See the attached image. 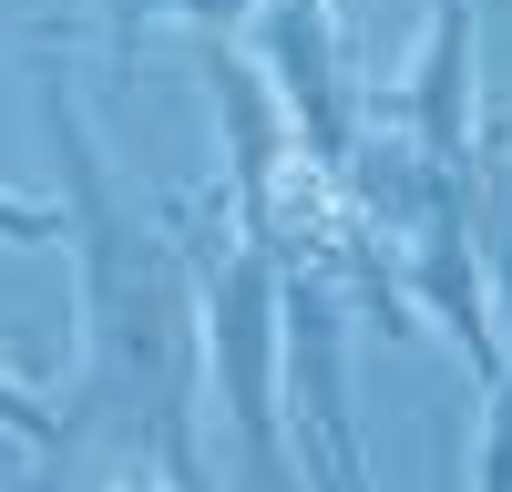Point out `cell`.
<instances>
[{"label":"cell","mask_w":512,"mask_h":492,"mask_svg":"<svg viewBox=\"0 0 512 492\" xmlns=\"http://www.w3.org/2000/svg\"><path fill=\"white\" fill-rule=\"evenodd\" d=\"M41 62V134L62 154V205H72V246H82V328H93V400H123L134 421L154 431V462L175 472V492H205L195 472V431H185V339H195V308H185V246H164L134 205H123L113 164L82 123V93L52 52V31L31 41Z\"/></svg>","instance_id":"cell-1"},{"label":"cell","mask_w":512,"mask_h":492,"mask_svg":"<svg viewBox=\"0 0 512 492\" xmlns=\"http://www.w3.org/2000/svg\"><path fill=\"white\" fill-rule=\"evenodd\" d=\"M205 359H216L226 421L246 451V492H297L287 421H277V359H287V246L277 236H226L205 267Z\"/></svg>","instance_id":"cell-2"},{"label":"cell","mask_w":512,"mask_h":492,"mask_svg":"<svg viewBox=\"0 0 512 492\" xmlns=\"http://www.w3.org/2000/svg\"><path fill=\"white\" fill-rule=\"evenodd\" d=\"M256 31H267V72H277V93H287L297 154L318 164V185H338L359 164V123H349V72H338L328 0H256Z\"/></svg>","instance_id":"cell-3"},{"label":"cell","mask_w":512,"mask_h":492,"mask_svg":"<svg viewBox=\"0 0 512 492\" xmlns=\"http://www.w3.org/2000/svg\"><path fill=\"white\" fill-rule=\"evenodd\" d=\"M420 195H472V0H431L410 72V205Z\"/></svg>","instance_id":"cell-4"},{"label":"cell","mask_w":512,"mask_h":492,"mask_svg":"<svg viewBox=\"0 0 512 492\" xmlns=\"http://www.w3.org/2000/svg\"><path fill=\"white\" fill-rule=\"evenodd\" d=\"M287 369L308 390V441H318V482L308 492H369L359 462V421H349V349H338V298L308 277L287 287Z\"/></svg>","instance_id":"cell-5"},{"label":"cell","mask_w":512,"mask_h":492,"mask_svg":"<svg viewBox=\"0 0 512 492\" xmlns=\"http://www.w3.org/2000/svg\"><path fill=\"white\" fill-rule=\"evenodd\" d=\"M246 11H256V0H103V21H113V93L144 62V21H185L195 41H236Z\"/></svg>","instance_id":"cell-6"},{"label":"cell","mask_w":512,"mask_h":492,"mask_svg":"<svg viewBox=\"0 0 512 492\" xmlns=\"http://www.w3.org/2000/svg\"><path fill=\"white\" fill-rule=\"evenodd\" d=\"M0 431L31 441V451H72V421H52V410H41L21 380H0Z\"/></svg>","instance_id":"cell-7"},{"label":"cell","mask_w":512,"mask_h":492,"mask_svg":"<svg viewBox=\"0 0 512 492\" xmlns=\"http://www.w3.org/2000/svg\"><path fill=\"white\" fill-rule=\"evenodd\" d=\"M72 236V205H41V195H0V246H52Z\"/></svg>","instance_id":"cell-8"},{"label":"cell","mask_w":512,"mask_h":492,"mask_svg":"<svg viewBox=\"0 0 512 492\" xmlns=\"http://www.w3.org/2000/svg\"><path fill=\"white\" fill-rule=\"evenodd\" d=\"M482 492H512V369L492 380V431H482Z\"/></svg>","instance_id":"cell-9"}]
</instances>
